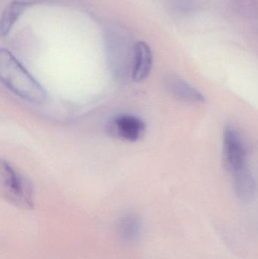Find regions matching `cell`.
I'll return each instance as SVG.
<instances>
[{
  "label": "cell",
  "instance_id": "6da1fadb",
  "mask_svg": "<svg viewBox=\"0 0 258 259\" xmlns=\"http://www.w3.org/2000/svg\"><path fill=\"white\" fill-rule=\"evenodd\" d=\"M106 59L115 80L125 82L131 78L132 66L136 42L128 30L117 24L104 29Z\"/></svg>",
  "mask_w": 258,
  "mask_h": 259
},
{
  "label": "cell",
  "instance_id": "7a4b0ae2",
  "mask_svg": "<svg viewBox=\"0 0 258 259\" xmlns=\"http://www.w3.org/2000/svg\"><path fill=\"white\" fill-rule=\"evenodd\" d=\"M2 82L17 97L33 104H43L47 95L43 87L7 50L0 53Z\"/></svg>",
  "mask_w": 258,
  "mask_h": 259
},
{
  "label": "cell",
  "instance_id": "3957f363",
  "mask_svg": "<svg viewBox=\"0 0 258 259\" xmlns=\"http://www.w3.org/2000/svg\"><path fill=\"white\" fill-rule=\"evenodd\" d=\"M0 176L2 193L7 200L23 208L33 206V187L28 178L5 160L1 161Z\"/></svg>",
  "mask_w": 258,
  "mask_h": 259
},
{
  "label": "cell",
  "instance_id": "277c9868",
  "mask_svg": "<svg viewBox=\"0 0 258 259\" xmlns=\"http://www.w3.org/2000/svg\"><path fill=\"white\" fill-rule=\"evenodd\" d=\"M223 139V159L227 170L233 175L248 168L246 147L239 131L233 126H227Z\"/></svg>",
  "mask_w": 258,
  "mask_h": 259
},
{
  "label": "cell",
  "instance_id": "5b68a950",
  "mask_svg": "<svg viewBox=\"0 0 258 259\" xmlns=\"http://www.w3.org/2000/svg\"><path fill=\"white\" fill-rule=\"evenodd\" d=\"M107 131L112 137L127 142H136L145 135L146 124L136 115L122 114L109 121Z\"/></svg>",
  "mask_w": 258,
  "mask_h": 259
},
{
  "label": "cell",
  "instance_id": "8992f818",
  "mask_svg": "<svg viewBox=\"0 0 258 259\" xmlns=\"http://www.w3.org/2000/svg\"><path fill=\"white\" fill-rule=\"evenodd\" d=\"M164 88L173 98L183 103L198 104L205 101L204 95L195 87L174 74H168L163 80Z\"/></svg>",
  "mask_w": 258,
  "mask_h": 259
},
{
  "label": "cell",
  "instance_id": "52a82bcc",
  "mask_svg": "<svg viewBox=\"0 0 258 259\" xmlns=\"http://www.w3.org/2000/svg\"><path fill=\"white\" fill-rule=\"evenodd\" d=\"M152 63V52L149 46L144 41L136 42L132 66V80L137 83L145 80L151 72Z\"/></svg>",
  "mask_w": 258,
  "mask_h": 259
},
{
  "label": "cell",
  "instance_id": "ba28073f",
  "mask_svg": "<svg viewBox=\"0 0 258 259\" xmlns=\"http://www.w3.org/2000/svg\"><path fill=\"white\" fill-rule=\"evenodd\" d=\"M30 6H33L30 0H13L6 6L0 21V33L2 36L9 34L11 29L23 12Z\"/></svg>",
  "mask_w": 258,
  "mask_h": 259
},
{
  "label": "cell",
  "instance_id": "9c48e42d",
  "mask_svg": "<svg viewBox=\"0 0 258 259\" xmlns=\"http://www.w3.org/2000/svg\"><path fill=\"white\" fill-rule=\"evenodd\" d=\"M233 190L236 196L243 202L252 200L255 194V181L249 168L232 175Z\"/></svg>",
  "mask_w": 258,
  "mask_h": 259
},
{
  "label": "cell",
  "instance_id": "30bf717a",
  "mask_svg": "<svg viewBox=\"0 0 258 259\" xmlns=\"http://www.w3.org/2000/svg\"><path fill=\"white\" fill-rule=\"evenodd\" d=\"M194 0H181L183 5L190 4V3L191 5H192V2Z\"/></svg>",
  "mask_w": 258,
  "mask_h": 259
}]
</instances>
